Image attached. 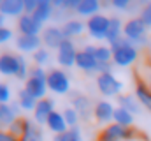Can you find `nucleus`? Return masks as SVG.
I'll list each match as a JSON object with an SVG mask.
<instances>
[{"label": "nucleus", "instance_id": "39", "mask_svg": "<svg viewBox=\"0 0 151 141\" xmlns=\"http://www.w3.org/2000/svg\"><path fill=\"white\" fill-rule=\"evenodd\" d=\"M0 141H19V140H18V138H14L9 131L0 129Z\"/></svg>", "mask_w": 151, "mask_h": 141}, {"label": "nucleus", "instance_id": "19", "mask_svg": "<svg viewBox=\"0 0 151 141\" xmlns=\"http://www.w3.org/2000/svg\"><path fill=\"white\" fill-rule=\"evenodd\" d=\"M76 65H77L81 70L88 72V74L97 72V69H99V62H97V58H95V57H91L90 53H86L84 49L77 51V57H76Z\"/></svg>", "mask_w": 151, "mask_h": 141}, {"label": "nucleus", "instance_id": "16", "mask_svg": "<svg viewBox=\"0 0 151 141\" xmlns=\"http://www.w3.org/2000/svg\"><path fill=\"white\" fill-rule=\"evenodd\" d=\"M0 14L19 20L25 14L23 0H0Z\"/></svg>", "mask_w": 151, "mask_h": 141}, {"label": "nucleus", "instance_id": "36", "mask_svg": "<svg viewBox=\"0 0 151 141\" xmlns=\"http://www.w3.org/2000/svg\"><path fill=\"white\" fill-rule=\"evenodd\" d=\"M111 5H113L114 9H118V11H128V9L132 7L130 0H113Z\"/></svg>", "mask_w": 151, "mask_h": 141}, {"label": "nucleus", "instance_id": "28", "mask_svg": "<svg viewBox=\"0 0 151 141\" xmlns=\"http://www.w3.org/2000/svg\"><path fill=\"white\" fill-rule=\"evenodd\" d=\"M114 124L123 125V127H132L134 125V115L130 111H127V109L118 106L116 111H114Z\"/></svg>", "mask_w": 151, "mask_h": 141}, {"label": "nucleus", "instance_id": "4", "mask_svg": "<svg viewBox=\"0 0 151 141\" xmlns=\"http://www.w3.org/2000/svg\"><path fill=\"white\" fill-rule=\"evenodd\" d=\"M146 28H148V25L142 21V18L141 16H137V18H130L127 23H125V27H123V35L137 48V46H142V44H146Z\"/></svg>", "mask_w": 151, "mask_h": 141}, {"label": "nucleus", "instance_id": "27", "mask_svg": "<svg viewBox=\"0 0 151 141\" xmlns=\"http://www.w3.org/2000/svg\"><path fill=\"white\" fill-rule=\"evenodd\" d=\"M37 99L34 97V95H30L25 88H21L19 92H18V104L21 109H25V111H34L35 109V106H37Z\"/></svg>", "mask_w": 151, "mask_h": 141}, {"label": "nucleus", "instance_id": "2", "mask_svg": "<svg viewBox=\"0 0 151 141\" xmlns=\"http://www.w3.org/2000/svg\"><path fill=\"white\" fill-rule=\"evenodd\" d=\"M30 95H34L37 101L46 97V90H47V70H44V67H32L30 69V76L25 81L23 86Z\"/></svg>", "mask_w": 151, "mask_h": 141}, {"label": "nucleus", "instance_id": "26", "mask_svg": "<svg viewBox=\"0 0 151 141\" xmlns=\"http://www.w3.org/2000/svg\"><path fill=\"white\" fill-rule=\"evenodd\" d=\"M118 102H119V108L130 111L132 115L141 113V102L137 101V97H132L128 94H121V95H118Z\"/></svg>", "mask_w": 151, "mask_h": 141}, {"label": "nucleus", "instance_id": "33", "mask_svg": "<svg viewBox=\"0 0 151 141\" xmlns=\"http://www.w3.org/2000/svg\"><path fill=\"white\" fill-rule=\"evenodd\" d=\"M63 116H65V122H67L69 129H70V127H77V122L81 120L79 115H77V111H76L74 108H67V109H63Z\"/></svg>", "mask_w": 151, "mask_h": 141}, {"label": "nucleus", "instance_id": "8", "mask_svg": "<svg viewBox=\"0 0 151 141\" xmlns=\"http://www.w3.org/2000/svg\"><path fill=\"white\" fill-rule=\"evenodd\" d=\"M40 39H42V46L47 48V49H58L62 46V42L65 41V35L62 32L60 27H44L42 34H40Z\"/></svg>", "mask_w": 151, "mask_h": 141}, {"label": "nucleus", "instance_id": "41", "mask_svg": "<svg viewBox=\"0 0 151 141\" xmlns=\"http://www.w3.org/2000/svg\"><path fill=\"white\" fill-rule=\"evenodd\" d=\"M0 108H2V104H0Z\"/></svg>", "mask_w": 151, "mask_h": 141}, {"label": "nucleus", "instance_id": "24", "mask_svg": "<svg viewBox=\"0 0 151 141\" xmlns=\"http://www.w3.org/2000/svg\"><path fill=\"white\" fill-rule=\"evenodd\" d=\"M123 23H121V20L118 18V16H111L109 18V30H107V37H106V41L109 42V46L116 42L118 39H121L123 37Z\"/></svg>", "mask_w": 151, "mask_h": 141}, {"label": "nucleus", "instance_id": "11", "mask_svg": "<svg viewBox=\"0 0 151 141\" xmlns=\"http://www.w3.org/2000/svg\"><path fill=\"white\" fill-rule=\"evenodd\" d=\"M21 60H23V57H19V55L2 53L0 55V74H4V76H14L16 78Z\"/></svg>", "mask_w": 151, "mask_h": 141}, {"label": "nucleus", "instance_id": "1", "mask_svg": "<svg viewBox=\"0 0 151 141\" xmlns=\"http://www.w3.org/2000/svg\"><path fill=\"white\" fill-rule=\"evenodd\" d=\"M111 49H113V64L118 67H128L139 57V49L125 35L111 44Z\"/></svg>", "mask_w": 151, "mask_h": 141}, {"label": "nucleus", "instance_id": "32", "mask_svg": "<svg viewBox=\"0 0 151 141\" xmlns=\"http://www.w3.org/2000/svg\"><path fill=\"white\" fill-rule=\"evenodd\" d=\"M25 129H27V118H23V116H19L7 131L14 136V138H18V140H21L23 138V134H25Z\"/></svg>", "mask_w": 151, "mask_h": 141}, {"label": "nucleus", "instance_id": "37", "mask_svg": "<svg viewBox=\"0 0 151 141\" xmlns=\"http://www.w3.org/2000/svg\"><path fill=\"white\" fill-rule=\"evenodd\" d=\"M23 5H25V14H34L39 5V0H23Z\"/></svg>", "mask_w": 151, "mask_h": 141}, {"label": "nucleus", "instance_id": "23", "mask_svg": "<svg viewBox=\"0 0 151 141\" xmlns=\"http://www.w3.org/2000/svg\"><path fill=\"white\" fill-rule=\"evenodd\" d=\"M86 30V25L81 21V20H69V21H65L63 25H62V32L65 35V39H74L77 35H81L83 32Z\"/></svg>", "mask_w": 151, "mask_h": 141}, {"label": "nucleus", "instance_id": "25", "mask_svg": "<svg viewBox=\"0 0 151 141\" xmlns=\"http://www.w3.org/2000/svg\"><path fill=\"white\" fill-rule=\"evenodd\" d=\"M99 11H100V2L99 0H79V5L76 9V12L79 16H84L88 20L91 16H95Z\"/></svg>", "mask_w": 151, "mask_h": 141}, {"label": "nucleus", "instance_id": "22", "mask_svg": "<svg viewBox=\"0 0 151 141\" xmlns=\"http://www.w3.org/2000/svg\"><path fill=\"white\" fill-rule=\"evenodd\" d=\"M55 14V7H53V2L51 0H39V5L35 9V12L32 14L39 23H47Z\"/></svg>", "mask_w": 151, "mask_h": 141}, {"label": "nucleus", "instance_id": "5", "mask_svg": "<svg viewBox=\"0 0 151 141\" xmlns=\"http://www.w3.org/2000/svg\"><path fill=\"white\" fill-rule=\"evenodd\" d=\"M97 88L102 95L113 97V95H121L123 83L114 76L113 72L107 74H97Z\"/></svg>", "mask_w": 151, "mask_h": 141}, {"label": "nucleus", "instance_id": "9", "mask_svg": "<svg viewBox=\"0 0 151 141\" xmlns=\"http://www.w3.org/2000/svg\"><path fill=\"white\" fill-rule=\"evenodd\" d=\"M76 57H77V49H76L74 42L70 39H65L62 42V46L56 49V60L62 67H72L76 64Z\"/></svg>", "mask_w": 151, "mask_h": 141}, {"label": "nucleus", "instance_id": "29", "mask_svg": "<svg viewBox=\"0 0 151 141\" xmlns=\"http://www.w3.org/2000/svg\"><path fill=\"white\" fill-rule=\"evenodd\" d=\"M21 141H42V131L37 127V124H34L28 118H27V129Z\"/></svg>", "mask_w": 151, "mask_h": 141}, {"label": "nucleus", "instance_id": "18", "mask_svg": "<svg viewBox=\"0 0 151 141\" xmlns=\"http://www.w3.org/2000/svg\"><path fill=\"white\" fill-rule=\"evenodd\" d=\"M18 113H19L18 101L11 102V104H2V108H0V124H2V127H11L19 118Z\"/></svg>", "mask_w": 151, "mask_h": 141}, {"label": "nucleus", "instance_id": "31", "mask_svg": "<svg viewBox=\"0 0 151 141\" xmlns=\"http://www.w3.org/2000/svg\"><path fill=\"white\" fill-rule=\"evenodd\" d=\"M34 62H35V65L37 67H44V65H47L49 64V60H51V53H49V49L47 48H40V49H37L35 53H34Z\"/></svg>", "mask_w": 151, "mask_h": 141}, {"label": "nucleus", "instance_id": "17", "mask_svg": "<svg viewBox=\"0 0 151 141\" xmlns=\"http://www.w3.org/2000/svg\"><path fill=\"white\" fill-rule=\"evenodd\" d=\"M83 49H84L86 53H90L91 57H95L99 64H107V62H113V49H111V46H104V44H100V46L86 44Z\"/></svg>", "mask_w": 151, "mask_h": 141}, {"label": "nucleus", "instance_id": "30", "mask_svg": "<svg viewBox=\"0 0 151 141\" xmlns=\"http://www.w3.org/2000/svg\"><path fill=\"white\" fill-rule=\"evenodd\" d=\"M53 141H83V136H81V131H79V127H70V129H67L65 132H62V134H56Z\"/></svg>", "mask_w": 151, "mask_h": 141}, {"label": "nucleus", "instance_id": "10", "mask_svg": "<svg viewBox=\"0 0 151 141\" xmlns=\"http://www.w3.org/2000/svg\"><path fill=\"white\" fill-rule=\"evenodd\" d=\"M18 30L19 35H40L44 30V25L39 23L32 14H23L18 20Z\"/></svg>", "mask_w": 151, "mask_h": 141}, {"label": "nucleus", "instance_id": "40", "mask_svg": "<svg viewBox=\"0 0 151 141\" xmlns=\"http://www.w3.org/2000/svg\"><path fill=\"white\" fill-rule=\"evenodd\" d=\"M4 23H5V16L0 14V27H4Z\"/></svg>", "mask_w": 151, "mask_h": 141}, {"label": "nucleus", "instance_id": "21", "mask_svg": "<svg viewBox=\"0 0 151 141\" xmlns=\"http://www.w3.org/2000/svg\"><path fill=\"white\" fill-rule=\"evenodd\" d=\"M135 97L141 106L151 111V88L146 85L144 79H139V76H135Z\"/></svg>", "mask_w": 151, "mask_h": 141}, {"label": "nucleus", "instance_id": "38", "mask_svg": "<svg viewBox=\"0 0 151 141\" xmlns=\"http://www.w3.org/2000/svg\"><path fill=\"white\" fill-rule=\"evenodd\" d=\"M11 39H12V30L7 27H0V44L9 42Z\"/></svg>", "mask_w": 151, "mask_h": 141}, {"label": "nucleus", "instance_id": "13", "mask_svg": "<svg viewBox=\"0 0 151 141\" xmlns=\"http://www.w3.org/2000/svg\"><path fill=\"white\" fill-rule=\"evenodd\" d=\"M114 108L109 101H99L95 108H93V116L99 124H109L111 120H114Z\"/></svg>", "mask_w": 151, "mask_h": 141}, {"label": "nucleus", "instance_id": "3", "mask_svg": "<svg viewBox=\"0 0 151 141\" xmlns=\"http://www.w3.org/2000/svg\"><path fill=\"white\" fill-rule=\"evenodd\" d=\"M137 138H141V132L135 127H123L118 124H111L99 132L97 141H132Z\"/></svg>", "mask_w": 151, "mask_h": 141}, {"label": "nucleus", "instance_id": "20", "mask_svg": "<svg viewBox=\"0 0 151 141\" xmlns=\"http://www.w3.org/2000/svg\"><path fill=\"white\" fill-rule=\"evenodd\" d=\"M46 125H47V129H49L51 132H55V136H56V134H62V132H65V131L69 129V125H67V122H65L63 113H62V111H56V109L49 115V118H47Z\"/></svg>", "mask_w": 151, "mask_h": 141}, {"label": "nucleus", "instance_id": "34", "mask_svg": "<svg viewBox=\"0 0 151 141\" xmlns=\"http://www.w3.org/2000/svg\"><path fill=\"white\" fill-rule=\"evenodd\" d=\"M0 104H11V88L5 83H0Z\"/></svg>", "mask_w": 151, "mask_h": 141}, {"label": "nucleus", "instance_id": "14", "mask_svg": "<svg viewBox=\"0 0 151 141\" xmlns=\"http://www.w3.org/2000/svg\"><path fill=\"white\" fill-rule=\"evenodd\" d=\"M16 48L25 53H35L42 48L40 35H18L16 37Z\"/></svg>", "mask_w": 151, "mask_h": 141}, {"label": "nucleus", "instance_id": "6", "mask_svg": "<svg viewBox=\"0 0 151 141\" xmlns=\"http://www.w3.org/2000/svg\"><path fill=\"white\" fill-rule=\"evenodd\" d=\"M47 88L55 94H67L70 90V78L65 70L62 69H51L47 72Z\"/></svg>", "mask_w": 151, "mask_h": 141}, {"label": "nucleus", "instance_id": "35", "mask_svg": "<svg viewBox=\"0 0 151 141\" xmlns=\"http://www.w3.org/2000/svg\"><path fill=\"white\" fill-rule=\"evenodd\" d=\"M141 18H142V21H144L148 27H151V2H148V4L141 9Z\"/></svg>", "mask_w": 151, "mask_h": 141}, {"label": "nucleus", "instance_id": "15", "mask_svg": "<svg viewBox=\"0 0 151 141\" xmlns=\"http://www.w3.org/2000/svg\"><path fill=\"white\" fill-rule=\"evenodd\" d=\"M70 104H72L70 108H74L79 115V118H83V120H88L90 115L93 113V111H90V99L79 92L70 94Z\"/></svg>", "mask_w": 151, "mask_h": 141}, {"label": "nucleus", "instance_id": "42", "mask_svg": "<svg viewBox=\"0 0 151 141\" xmlns=\"http://www.w3.org/2000/svg\"><path fill=\"white\" fill-rule=\"evenodd\" d=\"M0 55H2V53H0Z\"/></svg>", "mask_w": 151, "mask_h": 141}, {"label": "nucleus", "instance_id": "7", "mask_svg": "<svg viewBox=\"0 0 151 141\" xmlns=\"http://www.w3.org/2000/svg\"><path fill=\"white\" fill-rule=\"evenodd\" d=\"M86 30L97 41H106L109 30V16L106 14H95L86 21Z\"/></svg>", "mask_w": 151, "mask_h": 141}, {"label": "nucleus", "instance_id": "12", "mask_svg": "<svg viewBox=\"0 0 151 141\" xmlns=\"http://www.w3.org/2000/svg\"><path fill=\"white\" fill-rule=\"evenodd\" d=\"M55 111V101L51 99V97H44V99H40L35 106V109H34V120H35V124L37 125H46V122H47V118H49V115Z\"/></svg>", "mask_w": 151, "mask_h": 141}]
</instances>
